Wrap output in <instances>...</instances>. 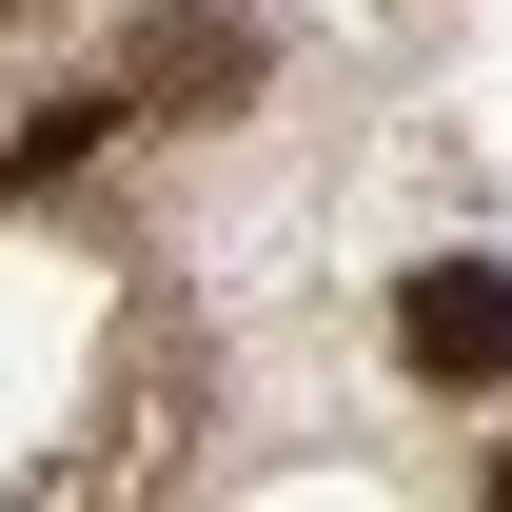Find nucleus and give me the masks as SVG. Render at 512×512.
<instances>
[{
    "label": "nucleus",
    "instance_id": "1",
    "mask_svg": "<svg viewBox=\"0 0 512 512\" xmlns=\"http://www.w3.org/2000/svg\"><path fill=\"white\" fill-rule=\"evenodd\" d=\"M394 355H414L434 394H493L512 375V276H493V256H434V276L394 296Z\"/></svg>",
    "mask_w": 512,
    "mask_h": 512
},
{
    "label": "nucleus",
    "instance_id": "2",
    "mask_svg": "<svg viewBox=\"0 0 512 512\" xmlns=\"http://www.w3.org/2000/svg\"><path fill=\"white\" fill-rule=\"evenodd\" d=\"M237 79H256V40H237V20H178V0L138 20V99H237Z\"/></svg>",
    "mask_w": 512,
    "mask_h": 512
}]
</instances>
